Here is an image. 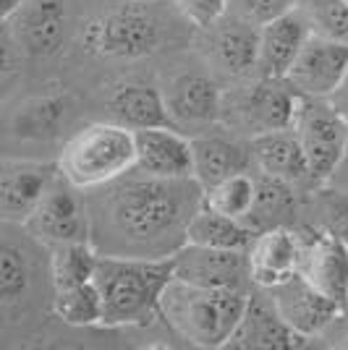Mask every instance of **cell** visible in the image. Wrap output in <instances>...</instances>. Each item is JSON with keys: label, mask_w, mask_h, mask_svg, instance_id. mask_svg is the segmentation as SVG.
<instances>
[{"label": "cell", "mask_w": 348, "mask_h": 350, "mask_svg": "<svg viewBox=\"0 0 348 350\" xmlns=\"http://www.w3.org/2000/svg\"><path fill=\"white\" fill-rule=\"evenodd\" d=\"M136 173V170H134ZM129 173L105 186L100 217L108 233L102 254L165 259L186 243V228L204 204V189L197 178H155Z\"/></svg>", "instance_id": "6da1fadb"}, {"label": "cell", "mask_w": 348, "mask_h": 350, "mask_svg": "<svg viewBox=\"0 0 348 350\" xmlns=\"http://www.w3.org/2000/svg\"><path fill=\"white\" fill-rule=\"evenodd\" d=\"M173 280V256L147 259L102 254L95 282L102 295L100 327L147 324L160 314L162 293Z\"/></svg>", "instance_id": "7a4b0ae2"}, {"label": "cell", "mask_w": 348, "mask_h": 350, "mask_svg": "<svg viewBox=\"0 0 348 350\" xmlns=\"http://www.w3.org/2000/svg\"><path fill=\"white\" fill-rule=\"evenodd\" d=\"M251 291L202 288L173 278L162 293L160 317L184 342L197 348H228L244 317Z\"/></svg>", "instance_id": "3957f363"}, {"label": "cell", "mask_w": 348, "mask_h": 350, "mask_svg": "<svg viewBox=\"0 0 348 350\" xmlns=\"http://www.w3.org/2000/svg\"><path fill=\"white\" fill-rule=\"evenodd\" d=\"M58 170L76 189H105L136 170V136L116 120L84 126L63 144Z\"/></svg>", "instance_id": "277c9868"}, {"label": "cell", "mask_w": 348, "mask_h": 350, "mask_svg": "<svg viewBox=\"0 0 348 350\" xmlns=\"http://www.w3.org/2000/svg\"><path fill=\"white\" fill-rule=\"evenodd\" d=\"M147 3L134 0L131 5L89 21L84 29V47L108 60H136L152 55L162 44V21Z\"/></svg>", "instance_id": "5b68a950"}, {"label": "cell", "mask_w": 348, "mask_h": 350, "mask_svg": "<svg viewBox=\"0 0 348 350\" xmlns=\"http://www.w3.org/2000/svg\"><path fill=\"white\" fill-rule=\"evenodd\" d=\"M293 131L304 146L314 189L333 180L348 154V118L340 116L327 100L301 97Z\"/></svg>", "instance_id": "8992f818"}, {"label": "cell", "mask_w": 348, "mask_h": 350, "mask_svg": "<svg viewBox=\"0 0 348 350\" xmlns=\"http://www.w3.org/2000/svg\"><path fill=\"white\" fill-rule=\"evenodd\" d=\"M301 105V94L286 79L257 76L244 89L233 92L231 105L225 107L228 123L236 126L249 139L262 133L293 129V120Z\"/></svg>", "instance_id": "52a82bcc"}, {"label": "cell", "mask_w": 348, "mask_h": 350, "mask_svg": "<svg viewBox=\"0 0 348 350\" xmlns=\"http://www.w3.org/2000/svg\"><path fill=\"white\" fill-rule=\"evenodd\" d=\"M79 191L82 189L58 175L34 209L27 228L45 246L55 248L76 241H92V215Z\"/></svg>", "instance_id": "ba28073f"}, {"label": "cell", "mask_w": 348, "mask_h": 350, "mask_svg": "<svg viewBox=\"0 0 348 350\" xmlns=\"http://www.w3.org/2000/svg\"><path fill=\"white\" fill-rule=\"evenodd\" d=\"M173 278L223 291H249V285H254L249 275L247 251L207 248L194 243H184L173 254Z\"/></svg>", "instance_id": "9c48e42d"}, {"label": "cell", "mask_w": 348, "mask_h": 350, "mask_svg": "<svg viewBox=\"0 0 348 350\" xmlns=\"http://www.w3.org/2000/svg\"><path fill=\"white\" fill-rule=\"evenodd\" d=\"M299 275L306 278L322 295L348 306V243L325 228L301 230Z\"/></svg>", "instance_id": "30bf717a"}, {"label": "cell", "mask_w": 348, "mask_h": 350, "mask_svg": "<svg viewBox=\"0 0 348 350\" xmlns=\"http://www.w3.org/2000/svg\"><path fill=\"white\" fill-rule=\"evenodd\" d=\"M60 175L58 162L3 160L0 165V217L8 225H27L47 189Z\"/></svg>", "instance_id": "8fae6325"}, {"label": "cell", "mask_w": 348, "mask_h": 350, "mask_svg": "<svg viewBox=\"0 0 348 350\" xmlns=\"http://www.w3.org/2000/svg\"><path fill=\"white\" fill-rule=\"evenodd\" d=\"M348 73V42L312 34L296 63L290 66L288 81L301 97L327 100Z\"/></svg>", "instance_id": "7c38bea8"}, {"label": "cell", "mask_w": 348, "mask_h": 350, "mask_svg": "<svg viewBox=\"0 0 348 350\" xmlns=\"http://www.w3.org/2000/svg\"><path fill=\"white\" fill-rule=\"evenodd\" d=\"M264 291L270 293V298H273V304H275L277 314L283 317V321L304 340L322 335L325 327L335 319V314L343 308L340 304L330 301L327 295H322L299 272L293 278L273 285V288H264Z\"/></svg>", "instance_id": "4fadbf2b"}, {"label": "cell", "mask_w": 348, "mask_h": 350, "mask_svg": "<svg viewBox=\"0 0 348 350\" xmlns=\"http://www.w3.org/2000/svg\"><path fill=\"white\" fill-rule=\"evenodd\" d=\"M18 50L50 58L60 53L69 34V8L63 0H29L11 21H3Z\"/></svg>", "instance_id": "5bb4252c"}, {"label": "cell", "mask_w": 348, "mask_h": 350, "mask_svg": "<svg viewBox=\"0 0 348 350\" xmlns=\"http://www.w3.org/2000/svg\"><path fill=\"white\" fill-rule=\"evenodd\" d=\"M210 60L228 79L249 81L260 66V27L225 14L210 29Z\"/></svg>", "instance_id": "9a60e30c"}, {"label": "cell", "mask_w": 348, "mask_h": 350, "mask_svg": "<svg viewBox=\"0 0 348 350\" xmlns=\"http://www.w3.org/2000/svg\"><path fill=\"white\" fill-rule=\"evenodd\" d=\"M136 136V170L155 178H194V146L175 126H158L134 131Z\"/></svg>", "instance_id": "2e32d148"}, {"label": "cell", "mask_w": 348, "mask_h": 350, "mask_svg": "<svg viewBox=\"0 0 348 350\" xmlns=\"http://www.w3.org/2000/svg\"><path fill=\"white\" fill-rule=\"evenodd\" d=\"M165 103L175 129L181 126H210L225 116V94L207 73H181L171 79Z\"/></svg>", "instance_id": "e0dca14e"}, {"label": "cell", "mask_w": 348, "mask_h": 350, "mask_svg": "<svg viewBox=\"0 0 348 350\" xmlns=\"http://www.w3.org/2000/svg\"><path fill=\"white\" fill-rule=\"evenodd\" d=\"M249 256V275L257 288H273L283 280L293 278L301 262V235L283 228H270L254 235Z\"/></svg>", "instance_id": "ac0fdd59"}, {"label": "cell", "mask_w": 348, "mask_h": 350, "mask_svg": "<svg viewBox=\"0 0 348 350\" xmlns=\"http://www.w3.org/2000/svg\"><path fill=\"white\" fill-rule=\"evenodd\" d=\"M306 340L296 335L283 317L277 314L275 304L270 293L260 288L251 291L244 317L238 321L233 332L228 348H264V350H280V348H301Z\"/></svg>", "instance_id": "d6986e66"}, {"label": "cell", "mask_w": 348, "mask_h": 350, "mask_svg": "<svg viewBox=\"0 0 348 350\" xmlns=\"http://www.w3.org/2000/svg\"><path fill=\"white\" fill-rule=\"evenodd\" d=\"M312 37V27L306 16L296 8L264 24L260 29V66L257 76L267 79H286L299 53L304 50L306 40Z\"/></svg>", "instance_id": "ffe728a7"}, {"label": "cell", "mask_w": 348, "mask_h": 350, "mask_svg": "<svg viewBox=\"0 0 348 350\" xmlns=\"http://www.w3.org/2000/svg\"><path fill=\"white\" fill-rule=\"evenodd\" d=\"M251 146V157L257 170L264 175L280 178L290 186H314L312 180V170H309V160L299 133L293 129H280V131H270L249 139Z\"/></svg>", "instance_id": "44dd1931"}, {"label": "cell", "mask_w": 348, "mask_h": 350, "mask_svg": "<svg viewBox=\"0 0 348 350\" xmlns=\"http://www.w3.org/2000/svg\"><path fill=\"white\" fill-rule=\"evenodd\" d=\"M108 105H110V113L116 118V123L126 126L131 131L175 126L171 110H168V103H165V92H160L152 84H142V81L118 84L110 92Z\"/></svg>", "instance_id": "7402d4cb"}, {"label": "cell", "mask_w": 348, "mask_h": 350, "mask_svg": "<svg viewBox=\"0 0 348 350\" xmlns=\"http://www.w3.org/2000/svg\"><path fill=\"white\" fill-rule=\"evenodd\" d=\"M194 146V178L202 189H210L236 173H244L254 165L251 146L228 136H197Z\"/></svg>", "instance_id": "603a6c76"}, {"label": "cell", "mask_w": 348, "mask_h": 350, "mask_svg": "<svg viewBox=\"0 0 348 350\" xmlns=\"http://www.w3.org/2000/svg\"><path fill=\"white\" fill-rule=\"evenodd\" d=\"M257 230L244 219L220 215L210 206H199L186 228V243L207 248H231V251H249Z\"/></svg>", "instance_id": "cb8c5ba5"}, {"label": "cell", "mask_w": 348, "mask_h": 350, "mask_svg": "<svg viewBox=\"0 0 348 350\" xmlns=\"http://www.w3.org/2000/svg\"><path fill=\"white\" fill-rule=\"evenodd\" d=\"M69 97L63 94H42L18 105L11 118V131L27 142H50L66 126Z\"/></svg>", "instance_id": "d4e9b609"}, {"label": "cell", "mask_w": 348, "mask_h": 350, "mask_svg": "<svg viewBox=\"0 0 348 350\" xmlns=\"http://www.w3.org/2000/svg\"><path fill=\"white\" fill-rule=\"evenodd\" d=\"M260 191H257V204L249 215L247 225H251L257 233L260 230H270V228H283L288 225V219L296 215V186H290L280 178L260 173L257 178Z\"/></svg>", "instance_id": "484cf974"}, {"label": "cell", "mask_w": 348, "mask_h": 350, "mask_svg": "<svg viewBox=\"0 0 348 350\" xmlns=\"http://www.w3.org/2000/svg\"><path fill=\"white\" fill-rule=\"evenodd\" d=\"M102 251L92 241H76V243H63L53 248L50 256V280L53 291H66L92 282L97 275Z\"/></svg>", "instance_id": "4316f807"}, {"label": "cell", "mask_w": 348, "mask_h": 350, "mask_svg": "<svg viewBox=\"0 0 348 350\" xmlns=\"http://www.w3.org/2000/svg\"><path fill=\"white\" fill-rule=\"evenodd\" d=\"M257 191H260L257 178L249 170H244V173H236L215 183V186L204 189V206L247 222L254 204H257Z\"/></svg>", "instance_id": "83f0119b"}, {"label": "cell", "mask_w": 348, "mask_h": 350, "mask_svg": "<svg viewBox=\"0 0 348 350\" xmlns=\"http://www.w3.org/2000/svg\"><path fill=\"white\" fill-rule=\"evenodd\" d=\"M53 311L71 327H92L102 324V295L97 282H84L76 288L55 291L53 295Z\"/></svg>", "instance_id": "f1b7e54d"}, {"label": "cell", "mask_w": 348, "mask_h": 350, "mask_svg": "<svg viewBox=\"0 0 348 350\" xmlns=\"http://www.w3.org/2000/svg\"><path fill=\"white\" fill-rule=\"evenodd\" d=\"M299 11L306 16L312 34L348 42V0H301Z\"/></svg>", "instance_id": "f546056e"}, {"label": "cell", "mask_w": 348, "mask_h": 350, "mask_svg": "<svg viewBox=\"0 0 348 350\" xmlns=\"http://www.w3.org/2000/svg\"><path fill=\"white\" fill-rule=\"evenodd\" d=\"M29 288V269L21 256V251L5 243L0 251V295L3 304H14L18 301Z\"/></svg>", "instance_id": "4dcf8cb0"}, {"label": "cell", "mask_w": 348, "mask_h": 350, "mask_svg": "<svg viewBox=\"0 0 348 350\" xmlns=\"http://www.w3.org/2000/svg\"><path fill=\"white\" fill-rule=\"evenodd\" d=\"M299 3L301 0H231L228 14L236 16V18H244V21L262 29L264 24L296 11Z\"/></svg>", "instance_id": "1f68e13d"}, {"label": "cell", "mask_w": 348, "mask_h": 350, "mask_svg": "<svg viewBox=\"0 0 348 350\" xmlns=\"http://www.w3.org/2000/svg\"><path fill=\"white\" fill-rule=\"evenodd\" d=\"M173 8L197 29H210L228 14L231 0H171Z\"/></svg>", "instance_id": "d6a6232c"}, {"label": "cell", "mask_w": 348, "mask_h": 350, "mask_svg": "<svg viewBox=\"0 0 348 350\" xmlns=\"http://www.w3.org/2000/svg\"><path fill=\"white\" fill-rule=\"evenodd\" d=\"M322 228L348 243V191H330L322 199Z\"/></svg>", "instance_id": "836d02e7"}, {"label": "cell", "mask_w": 348, "mask_h": 350, "mask_svg": "<svg viewBox=\"0 0 348 350\" xmlns=\"http://www.w3.org/2000/svg\"><path fill=\"white\" fill-rule=\"evenodd\" d=\"M319 340L330 348H346L348 350V308H340L335 314V319L325 327V332L319 335Z\"/></svg>", "instance_id": "e575fe53"}, {"label": "cell", "mask_w": 348, "mask_h": 350, "mask_svg": "<svg viewBox=\"0 0 348 350\" xmlns=\"http://www.w3.org/2000/svg\"><path fill=\"white\" fill-rule=\"evenodd\" d=\"M327 103L333 105L335 110L340 113V116H346L348 118V73L343 76V81L335 87V92L327 97Z\"/></svg>", "instance_id": "d590c367"}, {"label": "cell", "mask_w": 348, "mask_h": 350, "mask_svg": "<svg viewBox=\"0 0 348 350\" xmlns=\"http://www.w3.org/2000/svg\"><path fill=\"white\" fill-rule=\"evenodd\" d=\"M27 3H29V0H0V18H3V21H11Z\"/></svg>", "instance_id": "8d00e7d4"}, {"label": "cell", "mask_w": 348, "mask_h": 350, "mask_svg": "<svg viewBox=\"0 0 348 350\" xmlns=\"http://www.w3.org/2000/svg\"><path fill=\"white\" fill-rule=\"evenodd\" d=\"M139 3H155V0H139Z\"/></svg>", "instance_id": "74e56055"}, {"label": "cell", "mask_w": 348, "mask_h": 350, "mask_svg": "<svg viewBox=\"0 0 348 350\" xmlns=\"http://www.w3.org/2000/svg\"><path fill=\"white\" fill-rule=\"evenodd\" d=\"M343 165H348V154H346V160H343ZM343 165H340V167H343Z\"/></svg>", "instance_id": "f35d334b"}, {"label": "cell", "mask_w": 348, "mask_h": 350, "mask_svg": "<svg viewBox=\"0 0 348 350\" xmlns=\"http://www.w3.org/2000/svg\"><path fill=\"white\" fill-rule=\"evenodd\" d=\"M346 308H348V306H346Z\"/></svg>", "instance_id": "ab89813d"}]
</instances>
